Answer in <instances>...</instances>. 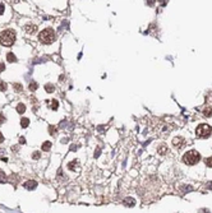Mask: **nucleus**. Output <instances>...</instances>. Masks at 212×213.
Segmentation results:
<instances>
[{
  "instance_id": "obj_25",
  "label": "nucleus",
  "mask_w": 212,
  "mask_h": 213,
  "mask_svg": "<svg viewBox=\"0 0 212 213\" xmlns=\"http://www.w3.org/2000/svg\"><path fill=\"white\" fill-rule=\"evenodd\" d=\"M4 69H5V65L3 63H0V72H4Z\"/></svg>"
},
{
  "instance_id": "obj_11",
  "label": "nucleus",
  "mask_w": 212,
  "mask_h": 213,
  "mask_svg": "<svg viewBox=\"0 0 212 213\" xmlns=\"http://www.w3.org/2000/svg\"><path fill=\"white\" fill-rule=\"evenodd\" d=\"M29 125V119H27V117H22L21 120V126L22 128H27Z\"/></svg>"
},
{
  "instance_id": "obj_7",
  "label": "nucleus",
  "mask_w": 212,
  "mask_h": 213,
  "mask_svg": "<svg viewBox=\"0 0 212 213\" xmlns=\"http://www.w3.org/2000/svg\"><path fill=\"white\" fill-rule=\"evenodd\" d=\"M173 144H174L177 148H181L184 144V140L183 138H174V140H173Z\"/></svg>"
},
{
  "instance_id": "obj_6",
  "label": "nucleus",
  "mask_w": 212,
  "mask_h": 213,
  "mask_svg": "<svg viewBox=\"0 0 212 213\" xmlns=\"http://www.w3.org/2000/svg\"><path fill=\"white\" fill-rule=\"evenodd\" d=\"M24 29H26V32H27V33H29V35H33L35 32H36V29H37V27H36L35 24H27V26L24 27Z\"/></svg>"
},
{
  "instance_id": "obj_5",
  "label": "nucleus",
  "mask_w": 212,
  "mask_h": 213,
  "mask_svg": "<svg viewBox=\"0 0 212 213\" xmlns=\"http://www.w3.org/2000/svg\"><path fill=\"white\" fill-rule=\"evenodd\" d=\"M23 186L26 188V189H28V190H33V189H36V186H37V182H36L35 180H29V181L24 182Z\"/></svg>"
},
{
  "instance_id": "obj_23",
  "label": "nucleus",
  "mask_w": 212,
  "mask_h": 213,
  "mask_svg": "<svg viewBox=\"0 0 212 213\" xmlns=\"http://www.w3.org/2000/svg\"><path fill=\"white\" fill-rule=\"evenodd\" d=\"M14 87H15V89H18V91H21V89H22V86H21L19 83H15Z\"/></svg>"
},
{
  "instance_id": "obj_8",
  "label": "nucleus",
  "mask_w": 212,
  "mask_h": 213,
  "mask_svg": "<svg viewBox=\"0 0 212 213\" xmlns=\"http://www.w3.org/2000/svg\"><path fill=\"white\" fill-rule=\"evenodd\" d=\"M124 204H125L126 207H134V204H136V200H134L133 198H126L125 200H124Z\"/></svg>"
},
{
  "instance_id": "obj_27",
  "label": "nucleus",
  "mask_w": 212,
  "mask_h": 213,
  "mask_svg": "<svg viewBox=\"0 0 212 213\" xmlns=\"http://www.w3.org/2000/svg\"><path fill=\"white\" fill-rule=\"evenodd\" d=\"M100 152H101V149H100V148H98V149H97V151H96V152H95V157H98V154H100Z\"/></svg>"
},
{
  "instance_id": "obj_14",
  "label": "nucleus",
  "mask_w": 212,
  "mask_h": 213,
  "mask_svg": "<svg viewBox=\"0 0 212 213\" xmlns=\"http://www.w3.org/2000/svg\"><path fill=\"white\" fill-rule=\"evenodd\" d=\"M5 181H7V175L0 171V182H5Z\"/></svg>"
},
{
  "instance_id": "obj_26",
  "label": "nucleus",
  "mask_w": 212,
  "mask_h": 213,
  "mask_svg": "<svg viewBox=\"0 0 212 213\" xmlns=\"http://www.w3.org/2000/svg\"><path fill=\"white\" fill-rule=\"evenodd\" d=\"M19 143H21V144L26 143V139H24V138H23V136H22V138H19Z\"/></svg>"
},
{
  "instance_id": "obj_18",
  "label": "nucleus",
  "mask_w": 212,
  "mask_h": 213,
  "mask_svg": "<svg viewBox=\"0 0 212 213\" xmlns=\"http://www.w3.org/2000/svg\"><path fill=\"white\" fill-rule=\"evenodd\" d=\"M7 89V84L4 82H0V91H5Z\"/></svg>"
},
{
  "instance_id": "obj_2",
  "label": "nucleus",
  "mask_w": 212,
  "mask_h": 213,
  "mask_svg": "<svg viewBox=\"0 0 212 213\" xmlns=\"http://www.w3.org/2000/svg\"><path fill=\"white\" fill-rule=\"evenodd\" d=\"M38 39L42 43H46V45H50V43L54 42L55 40V32L53 28H45L40 32L38 35Z\"/></svg>"
},
{
  "instance_id": "obj_4",
  "label": "nucleus",
  "mask_w": 212,
  "mask_h": 213,
  "mask_svg": "<svg viewBox=\"0 0 212 213\" xmlns=\"http://www.w3.org/2000/svg\"><path fill=\"white\" fill-rule=\"evenodd\" d=\"M211 132H212V128L207 124H201L195 129V134H197V136H199V138H208L211 135Z\"/></svg>"
},
{
  "instance_id": "obj_22",
  "label": "nucleus",
  "mask_w": 212,
  "mask_h": 213,
  "mask_svg": "<svg viewBox=\"0 0 212 213\" xmlns=\"http://www.w3.org/2000/svg\"><path fill=\"white\" fill-rule=\"evenodd\" d=\"M4 4H1V3H0V14H3V13H4Z\"/></svg>"
},
{
  "instance_id": "obj_20",
  "label": "nucleus",
  "mask_w": 212,
  "mask_h": 213,
  "mask_svg": "<svg viewBox=\"0 0 212 213\" xmlns=\"http://www.w3.org/2000/svg\"><path fill=\"white\" fill-rule=\"evenodd\" d=\"M205 115L206 116H211L212 115V108H207V110H205Z\"/></svg>"
},
{
  "instance_id": "obj_12",
  "label": "nucleus",
  "mask_w": 212,
  "mask_h": 213,
  "mask_svg": "<svg viewBox=\"0 0 212 213\" xmlns=\"http://www.w3.org/2000/svg\"><path fill=\"white\" fill-rule=\"evenodd\" d=\"M17 111L19 114H23L24 111H26V106H24L23 103H19V105L17 106Z\"/></svg>"
},
{
  "instance_id": "obj_10",
  "label": "nucleus",
  "mask_w": 212,
  "mask_h": 213,
  "mask_svg": "<svg viewBox=\"0 0 212 213\" xmlns=\"http://www.w3.org/2000/svg\"><path fill=\"white\" fill-rule=\"evenodd\" d=\"M42 151H45V152H47V151H50V148H51V143L50 142H43L42 143Z\"/></svg>"
},
{
  "instance_id": "obj_9",
  "label": "nucleus",
  "mask_w": 212,
  "mask_h": 213,
  "mask_svg": "<svg viewBox=\"0 0 212 213\" xmlns=\"http://www.w3.org/2000/svg\"><path fill=\"white\" fill-rule=\"evenodd\" d=\"M7 60L9 63H15L17 61V58H15V55L13 53H8L7 54Z\"/></svg>"
},
{
  "instance_id": "obj_16",
  "label": "nucleus",
  "mask_w": 212,
  "mask_h": 213,
  "mask_svg": "<svg viewBox=\"0 0 212 213\" xmlns=\"http://www.w3.org/2000/svg\"><path fill=\"white\" fill-rule=\"evenodd\" d=\"M45 89H46L47 92H53V91H54V86H53V84H46V86H45Z\"/></svg>"
},
{
  "instance_id": "obj_17",
  "label": "nucleus",
  "mask_w": 212,
  "mask_h": 213,
  "mask_svg": "<svg viewBox=\"0 0 212 213\" xmlns=\"http://www.w3.org/2000/svg\"><path fill=\"white\" fill-rule=\"evenodd\" d=\"M206 165H207L208 167H212V156H211V157H208L207 160H206Z\"/></svg>"
},
{
  "instance_id": "obj_13",
  "label": "nucleus",
  "mask_w": 212,
  "mask_h": 213,
  "mask_svg": "<svg viewBox=\"0 0 212 213\" xmlns=\"http://www.w3.org/2000/svg\"><path fill=\"white\" fill-rule=\"evenodd\" d=\"M37 83H36V82H31V83H29V89H31V91H36V89H37Z\"/></svg>"
},
{
  "instance_id": "obj_29",
  "label": "nucleus",
  "mask_w": 212,
  "mask_h": 213,
  "mask_svg": "<svg viewBox=\"0 0 212 213\" xmlns=\"http://www.w3.org/2000/svg\"><path fill=\"white\" fill-rule=\"evenodd\" d=\"M1 142H4V135L0 133V143H1Z\"/></svg>"
},
{
  "instance_id": "obj_24",
  "label": "nucleus",
  "mask_w": 212,
  "mask_h": 213,
  "mask_svg": "<svg viewBox=\"0 0 212 213\" xmlns=\"http://www.w3.org/2000/svg\"><path fill=\"white\" fill-rule=\"evenodd\" d=\"M5 121V117H4V115H1V114H0V124H3V122Z\"/></svg>"
},
{
  "instance_id": "obj_28",
  "label": "nucleus",
  "mask_w": 212,
  "mask_h": 213,
  "mask_svg": "<svg viewBox=\"0 0 212 213\" xmlns=\"http://www.w3.org/2000/svg\"><path fill=\"white\" fill-rule=\"evenodd\" d=\"M199 213H210L208 209H202V211H199Z\"/></svg>"
},
{
  "instance_id": "obj_30",
  "label": "nucleus",
  "mask_w": 212,
  "mask_h": 213,
  "mask_svg": "<svg viewBox=\"0 0 212 213\" xmlns=\"http://www.w3.org/2000/svg\"><path fill=\"white\" fill-rule=\"evenodd\" d=\"M207 186H208V188H212V182H210V184H207Z\"/></svg>"
},
{
  "instance_id": "obj_21",
  "label": "nucleus",
  "mask_w": 212,
  "mask_h": 213,
  "mask_svg": "<svg viewBox=\"0 0 212 213\" xmlns=\"http://www.w3.org/2000/svg\"><path fill=\"white\" fill-rule=\"evenodd\" d=\"M74 165H78V162H77V161H73V162H70L68 166H69L70 170H73V168H74Z\"/></svg>"
},
{
  "instance_id": "obj_15",
  "label": "nucleus",
  "mask_w": 212,
  "mask_h": 213,
  "mask_svg": "<svg viewBox=\"0 0 212 213\" xmlns=\"http://www.w3.org/2000/svg\"><path fill=\"white\" fill-rule=\"evenodd\" d=\"M58 105H59V103H58V101L53 100V101H51V106H50V107L53 108V110H56V108H58Z\"/></svg>"
},
{
  "instance_id": "obj_19",
  "label": "nucleus",
  "mask_w": 212,
  "mask_h": 213,
  "mask_svg": "<svg viewBox=\"0 0 212 213\" xmlns=\"http://www.w3.org/2000/svg\"><path fill=\"white\" fill-rule=\"evenodd\" d=\"M32 158H33V160H38V158H40V152H33Z\"/></svg>"
},
{
  "instance_id": "obj_1",
  "label": "nucleus",
  "mask_w": 212,
  "mask_h": 213,
  "mask_svg": "<svg viewBox=\"0 0 212 213\" xmlns=\"http://www.w3.org/2000/svg\"><path fill=\"white\" fill-rule=\"evenodd\" d=\"M15 42V31L5 29L0 32V43L3 46H12Z\"/></svg>"
},
{
  "instance_id": "obj_3",
  "label": "nucleus",
  "mask_w": 212,
  "mask_h": 213,
  "mask_svg": "<svg viewBox=\"0 0 212 213\" xmlns=\"http://www.w3.org/2000/svg\"><path fill=\"white\" fill-rule=\"evenodd\" d=\"M199 160H201V154L198 153L197 151H194V149H191V151L185 152L184 156H183V161L189 166L195 165Z\"/></svg>"
}]
</instances>
